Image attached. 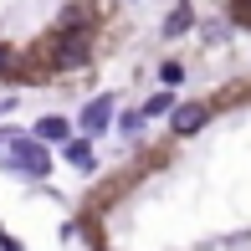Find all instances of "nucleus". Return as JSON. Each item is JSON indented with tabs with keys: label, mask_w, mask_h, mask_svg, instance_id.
I'll list each match as a JSON object with an SVG mask.
<instances>
[{
	"label": "nucleus",
	"mask_w": 251,
	"mask_h": 251,
	"mask_svg": "<svg viewBox=\"0 0 251 251\" xmlns=\"http://www.w3.org/2000/svg\"><path fill=\"white\" fill-rule=\"evenodd\" d=\"M0 144H5V164L10 169H21V175H31V179L51 175V149L36 133H0Z\"/></svg>",
	"instance_id": "obj_1"
},
{
	"label": "nucleus",
	"mask_w": 251,
	"mask_h": 251,
	"mask_svg": "<svg viewBox=\"0 0 251 251\" xmlns=\"http://www.w3.org/2000/svg\"><path fill=\"white\" fill-rule=\"evenodd\" d=\"M205 123H210V108H205V102H179V108H169V128H175L179 139L205 128Z\"/></svg>",
	"instance_id": "obj_2"
},
{
	"label": "nucleus",
	"mask_w": 251,
	"mask_h": 251,
	"mask_svg": "<svg viewBox=\"0 0 251 251\" xmlns=\"http://www.w3.org/2000/svg\"><path fill=\"white\" fill-rule=\"evenodd\" d=\"M62 159H67L72 169H82V175H93V169H98L93 144H87V139H62Z\"/></svg>",
	"instance_id": "obj_3"
},
{
	"label": "nucleus",
	"mask_w": 251,
	"mask_h": 251,
	"mask_svg": "<svg viewBox=\"0 0 251 251\" xmlns=\"http://www.w3.org/2000/svg\"><path fill=\"white\" fill-rule=\"evenodd\" d=\"M108 118H113V98L102 93V98H93V102L82 108V133H102V128H108Z\"/></svg>",
	"instance_id": "obj_4"
},
{
	"label": "nucleus",
	"mask_w": 251,
	"mask_h": 251,
	"mask_svg": "<svg viewBox=\"0 0 251 251\" xmlns=\"http://www.w3.org/2000/svg\"><path fill=\"white\" fill-rule=\"evenodd\" d=\"M31 133H36L41 144H62V139H72V123H67V118H36Z\"/></svg>",
	"instance_id": "obj_5"
},
{
	"label": "nucleus",
	"mask_w": 251,
	"mask_h": 251,
	"mask_svg": "<svg viewBox=\"0 0 251 251\" xmlns=\"http://www.w3.org/2000/svg\"><path fill=\"white\" fill-rule=\"evenodd\" d=\"M190 26H195V10H190L185 0H179V5H175V10L164 16V36H185Z\"/></svg>",
	"instance_id": "obj_6"
},
{
	"label": "nucleus",
	"mask_w": 251,
	"mask_h": 251,
	"mask_svg": "<svg viewBox=\"0 0 251 251\" xmlns=\"http://www.w3.org/2000/svg\"><path fill=\"white\" fill-rule=\"evenodd\" d=\"M169 108H175V98H169V93H154V98H149V102H144V108H139V113H144V118H164V113H169Z\"/></svg>",
	"instance_id": "obj_7"
},
{
	"label": "nucleus",
	"mask_w": 251,
	"mask_h": 251,
	"mask_svg": "<svg viewBox=\"0 0 251 251\" xmlns=\"http://www.w3.org/2000/svg\"><path fill=\"white\" fill-rule=\"evenodd\" d=\"M159 77H164V87H175L179 77H185V67H179V62H164V67H159Z\"/></svg>",
	"instance_id": "obj_8"
},
{
	"label": "nucleus",
	"mask_w": 251,
	"mask_h": 251,
	"mask_svg": "<svg viewBox=\"0 0 251 251\" xmlns=\"http://www.w3.org/2000/svg\"><path fill=\"white\" fill-rule=\"evenodd\" d=\"M0 77H16V51L0 47Z\"/></svg>",
	"instance_id": "obj_9"
},
{
	"label": "nucleus",
	"mask_w": 251,
	"mask_h": 251,
	"mask_svg": "<svg viewBox=\"0 0 251 251\" xmlns=\"http://www.w3.org/2000/svg\"><path fill=\"white\" fill-rule=\"evenodd\" d=\"M0 251H21V246H16V236H5V231H0Z\"/></svg>",
	"instance_id": "obj_10"
},
{
	"label": "nucleus",
	"mask_w": 251,
	"mask_h": 251,
	"mask_svg": "<svg viewBox=\"0 0 251 251\" xmlns=\"http://www.w3.org/2000/svg\"><path fill=\"white\" fill-rule=\"evenodd\" d=\"M0 149H5V144H0Z\"/></svg>",
	"instance_id": "obj_11"
}]
</instances>
